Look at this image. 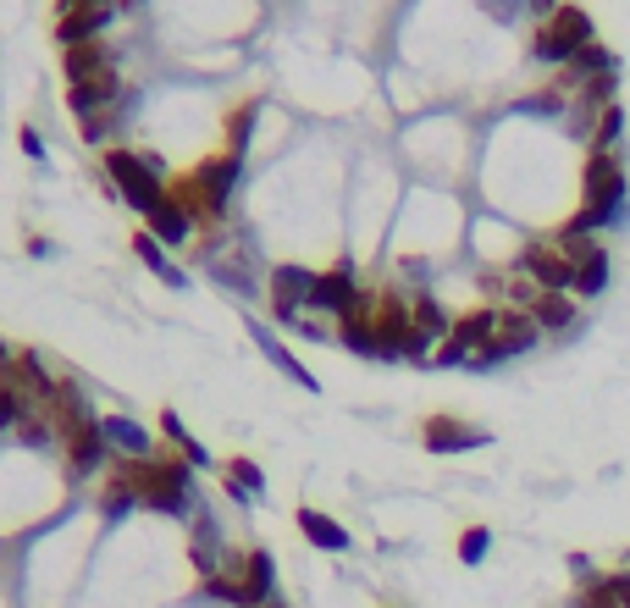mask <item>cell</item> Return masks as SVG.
I'll return each instance as SVG.
<instances>
[{"label": "cell", "instance_id": "obj_16", "mask_svg": "<svg viewBox=\"0 0 630 608\" xmlns=\"http://www.w3.org/2000/svg\"><path fill=\"white\" fill-rule=\"evenodd\" d=\"M598 72H614V50L592 39L587 50H575L570 67H559V89H575V84H587V78H598Z\"/></svg>", "mask_w": 630, "mask_h": 608}, {"label": "cell", "instance_id": "obj_10", "mask_svg": "<svg viewBox=\"0 0 630 608\" xmlns=\"http://www.w3.org/2000/svg\"><path fill=\"white\" fill-rule=\"evenodd\" d=\"M421 443H426L432 454H465V449H481V443H492V438H486L481 426H465L460 415H426Z\"/></svg>", "mask_w": 630, "mask_h": 608}, {"label": "cell", "instance_id": "obj_14", "mask_svg": "<svg viewBox=\"0 0 630 608\" xmlns=\"http://www.w3.org/2000/svg\"><path fill=\"white\" fill-rule=\"evenodd\" d=\"M100 432H106V443H111L122 459H156L150 432H145L139 421H128V415H100Z\"/></svg>", "mask_w": 630, "mask_h": 608}, {"label": "cell", "instance_id": "obj_24", "mask_svg": "<svg viewBox=\"0 0 630 608\" xmlns=\"http://www.w3.org/2000/svg\"><path fill=\"white\" fill-rule=\"evenodd\" d=\"M410 315H415V332H421V343H426V349H432L437 337H449V332H454L437 300H415V304H410Z\"/></svg>", "mask_w": 630, "mask_h": 608}, {"label": "cell", "instance_id": "obj_7", "mask_svg": "<svg viewBox=\"0 0 630 608\" xmlns=\"http://www.w3.org/2000/svg\"><path fill=\"white\" fill-rule=\"evenodd\" d=\"M537 337H542L537 315H525V310H503V326H498V337H492L481 354H471V371H492V365H503V360H514V354L537 349Z\"/></svg>", "mask_w": 630, "mask_h": 608}, {"label": "cell", "instance_id": "obj_31", "mask_svg": "<svg viewBox=\"0 0 630 608\" xmlns=\"http://www.w3.org/2000/svg\"><path fill=\"white\" fill-rule=\"evenodd\" d=\"M227 481H238V487H244L249 498H255V492L266 487V475H260V464H255V459H244V454H233V459H227Z\"/></svg>", "mask_w": 630, "mask_h": 608}, {"label": "cell", "instance_id": "obj_37", "mask_svg": "<svg viewBox=\"0 0 630 608\" xmlns=\"http://www.w3.org/2000/svg\"><path fill=\"white\" fill-rule=\"evenodd\" d=\"M61 11H72V6H111V0H56Z\"/></svg>", "mask_w": 630, "mask_h": 608}, {"label": "cell", "instance_id": "obj_29", "mask_svg": "<svg viewBox=\"0 0 630 608\" xmlns=\"http://www.w3.org/2000/svg\"><path fill=\"white\" fill-rule=\"evenodd\" d=\"M128 509H139V492H134V481L128 475H111L106 481V492H100V514H128Z\"/></svg>", "mask_w": 630, "mask_h": 608}, {"label": "cell", "instance_id": "obj_30", "mask_svg": "<svg viewBox=\"0 0 630 608\" xmlns=\"http://www.w3.org/2000/svg\"><path fill=\"white\" fill-rule=\"evenodd\" d=\"M620 134H626V106H609V111L598 117V128H592V150H614Z\"/></svg>", "mask_w": 630, "mask_h": 608}, {"label": "cell", "instance_id": "obj_27", "mask_svg": "<svg viewBox=\"0 0 630 608\" xmlns=\"http://www.w3.org/2000/svg\"><path fill=\"white\" fill-rule=\"evenodd\" d=\"M39 404L22 393V388H11V382H0V432H17L28 415H33Z\"/></svg>", "mask_w": 630, "mask_h": 608}, {"label": "cell", "instance_id": "obj_2", "mask_svg": "<svg viewBox=\"0 0 630 608\" xmlns=\"http://www.w3.org/2000/svg\"><path fill=\"white\" fill-rule=\"evenodd\" d=\"M238 155H210V160H199L188 177H177L171 183V199L194 216V222H216L222 210H227V194H233V183H238Z\"/></svg>", "mask_w": 630, "mask_h": 608}, {"label": "cell", "instance_id": "obj_21", "mask_svg": "<svg viewBox=\"0 0 630 608\" xmlns=\"http://www.w3.org/2000/svg\"><path fill=\"white\" fill-rule=\"evenodd\" d=\"M603 288H609V249L598 244L587 261H575V294L581 300H598Z\"/></svg>", "mask_w": 630, "mask_h": 608}, {"label": "cell", "instance_id": "obj_20", "mask_svg": "<svg viewBox=\"0 0 630 608\" xmlns=\"http://www.w3.org/2000/svg\"><path fill=\"white\" fill-rule=\"evenodd\" d=\"M531 315H537L542 332H570V326H575V300H570V294H537Z\"/></svg>", "mask_w": 630, "mask_h": 608}, {"label": "cell", "instance_id": "obj_12", "mask_svg": "<svg viewBox=\"0 0 630 608\" xmlns=\"http://www.w3.org/2000/svg\"><path fill=\"white\" fill-rule=\"evenodd\" d=\"M311 310H326V315H348L354 304H365V294H360V283H354V272L348 266H332V272H321L311 288Z\"/></svg>", "mask_w": 630, "mask_h": 608}, {"label": "cell", "instance_id": "obj_5", "mask_svg": "<svg viewBox=\"0 0 630 608\" xmlns=\"http://www.w3.org/2000/svg\"><path fill=\"white\" fill-rule=\"evenodd\" d=\"M421 354H426V343H421V332H415L410 304L382 294V300H376V360H421Z\"/></svg>", "mask_w": 630, "mask_h": 608}, {"label": "cell", "instance_id": "obj_3", "mask_svg": "<svg viewBox=\"0 0 630 608\" xmlns=\"http://www.w3.org/2000/svg\"><path fill=\"white\" fill-rule=\"evenodd\" d=\"M587 45H592V17H587V6H559V11L537 28L531 61H542V67H570L575 50H587Z\"/></svg>", "mask_w": 630, "mask_h": 608}, {"label": "cell", "instance_id": "obj_9", "mask_svg": "<svg viewBox=\"0 0 630 608\" xmlns=\"http://www.w3.org/2000/svg\"><path fill=\"white\" fill-rule=\"evenodd\" d=\"M67 475L72 481H83V475H95L106 459H111V443H106V432H100V421H83V426H72L67 438Z\"/></svg>", "mask_w": 630, "mask_h": 608}, {"label": "cell", "instance_id": "obj_26", "mask_svg": "<svg viewBox=\"0 0 630 608\" xmlns=\"http://www.w3.org/2000/svg\"><path fill=\"white\" fill-rule=\"evenodd\" d=\"M160 432H166V443H171V449L183 454V464H194V470H205V464H210V454H205V449H199V443L188 438V426H183V421H177L171 410L160 415Z\"/></svg>", "mask_w": 630, "mask_h": 608}, {"label": "cell", "instance_id": "obj_18", "mask_svg": "<svg viewBox=\"0 0 630 608\" xmlns=\"http://www.w3.org/2000/svg\"><path fill=\"white\" fill-rule=\"evenodd\" d=\"M294 520H299V531L311 537L315 548H326V553H348V531H343L332 514H321V509H311V503H305Z\"/></svg>", "mask_w": 630, "mask_h": 608}, {"label": "cell", "instance_id": "obj_4", "mask_svg": "<svg viewBox=\"0 0 630 608\" xmlns=\"http://www.w3.org/2000/svg\"><path fill=\"white\" fill-rule=\"evenodd\" d=\"M106 177H111V188H117V194H122L145 222H150L160 205L171 199V188L156 177V166H150L145 155H134V150H106Z\"/></svg>", "mask_w": 630, "mask_h": 608}, {"label": "cell", "instance_id": "obj_34", "mask_svg": "<svg viewBox=\"0 0 630 608\" xmlns=\"http://www.w3.org/2000/svg\"><path fill=\"white\" fill-rule=\"evenodd\" d=\"M520 111H537V117H553V111H564V106H559V89H548V95H531V100H520Z\"/></svg>", "mask_w": 630, "mask_h": 608}, {"label": "cell", "instance_id": "obj_28", "mask_svg": "<svg viewBox=\"0 0 630 608\" xmlns=\"http://www.w3.org/2000/svg\"><path fill=\"white\" fill-rule=\"evenodd\" d=\"M255 117H260V100H244V106L233 111V122H227V155H238V160H244V150H249V134H255Z\"/></svg>", "mask_w": 630, "mask_h": 608}, {"label": "cell", "instance_id": "obj_33", "mask_svg": "<svg viewBox=\"0 0 630 608\" xmlns=\"http://www.w3.org/2000/svg\"><path fill=\"white\" fill-rule=\"evenodd\" d=\"M78 134H83L89 145H100V139L111 134V111H95V117H83V122H78Z\"/></svg>", "mask_w": 630, "mask_h": 608}, {"label": "cell", "instance_id": "obj_35", "mask_svg": "<svg viewBox=\"0 0 630 608\" xmlns=\"http://www.w3.org/2000/svg\"><path fill=\"white\" fill-rule=\"evenodd\" d=\"M17 145H22L28 160H45V139H39V128H22V134H17Z\"/></svg>", "mask_w": 630, "mask_h": 608}, {"label": "cell", "instance_id": "obj_23", "mask_svg": "<svg viewBox=\"0 0 630 608\" xmlns=\"http://www.w3.org/2000/svg\"><path fill=\"white\" fill-rule=\"evenodd\" d=\"M150 233H156L160 244H183V238L194 233V216H188V210H183L177 199H166L156 216H150Z\"/></svg>", "mask_w": 630, "mask_h": 608}, {"label": "cell", "instance_id": "obj_8", "mask_svg": "<svg viewBox=\"0 0 630 608\" xmlns=\"http://www.w3.org/2000/svg\"><path fill=\"white\" fill-rule=\"evenodd\" d=\"M520 277H531L542 294H575V261L559 244H525L520 249Z\"/></svg>", "mask_w": 630, "mask_h": 608}, {"label": "cell", "instance_id": "obj_25", "mask_svg": "<svg viewBox=\"0 0 630 608\" xmlns=\"http://www.w3.org/2000/svg\"><path fill=\"white\" fill-rule=\"evenodd\" d=\"M311 288H315V272H299V266H277V272H272V300L305 304Z\"/></svg>", "mask_w": 630, "mask_h": 608}, {"label": "cell", "instance_id": "obj_15", "mask_svg": "<svg viewBox=\"0 0 630 608\" xmlns=\"http://www.w3.org/2000/svg\"><path fill=\"white\" fill-rule=\"evenodd\" d=\"M337 343L348 354H376V310L371 304H354L348 315H337Z\"/></svg>", "mask_w": 630, "mask_h": 608}, {"label": "cell", "instance_id": "obj_38", "mask_svg": "<svg viewBox=\"0 0 630 608\" xmlns=\"http://www.w3.org/2000/svg\"><path fill=\"white\" fill-rule=\"evenodd\" d=\"M266 608H283V604H277V598H272V604H266Z\"/></svg>", "mask_w": 630, "mask_h": 608}, {"label": "cell", "instance_id": "obj_32", "mask_svg": "<svg viewBox=\"0 0 630 608\" xmlns=\"http://www.w3.org/2000/svg\"><path fill=\"white\" fill-rule=\"evenodd\" d=\"M486 548H492V531H486V526H471V531L460 537V565H481Z\"/></svg>", "mask_w": 630, "mask_h": 608}, {"label": "cell", "instance_id": "obj_13", "mask_svg": "<svg viewBox=\"0 0 630 608\" xmlns=\"http://www.w3.org/2000/svg\"><path fill=\"white\" fill-rule=\"evenodd\" d=\"M238 581H244V608H266L272 604V587H277V565L266 548H249L244 565H238Z\"/></svg>", "mask_w": 630, "mask_h": 608}, {"label": "cell", "instance_id": "obj_1", "mask_svg": "<svg viewBox=\"0 0 630 608\" xmlns=\"http://www.w3.org/2000/svg\"><path fill=\"white\" fill-rule=\"evenodd\" d=\"M117 475L134 481L145 509H160L171 520H188L194 503H199L194 498V464H183V459H122Z\"/></svg>", "mask_w": 630, "mask_h": 608}, {"label": "cell", "instance_id": "obj_19", "mask_svg": "<svg viewBox=\"0 0 630 608\" xmlns=\"http://www.w3.org/2000/svg\"><path fill=\"white\" fill-rule=\"evenodd\" d=\"M111 67V56H106V45H78V50H67L61 56V72H67V89L72 84H95L100 72Z\"/></svg>", "mask_w": 630, "mask_h": 608}, {"label": "cell", "instance_id": "obj_11", "mask_svg": "<svg viewBox=\"0 0 630 608\" xmlns=\"http://www.w3.org/2000/svg\"><path fill=\"white\" fill-rule=\"evenodd\" d=\"M111 28V6H72L56 17V45L78 50V45H100V33Z\"/></svg>", "mask_w": 630, "mask_h": 608}, {"label": "cell", "instance_id": "obj_17", "mask_svg": "<svg viewBox=\"0 0 630 608\" xmlns=\"http://www.w3.org/2000/svg\"><path fill=\"white\" fill-rule=\"evenodd\" d=\"M249 332H255V343H260V349H266V360H272V365H277V371H283V376H288V382H299V388H305V393H321V382H315L311 371H305V365H299V360H294V354H288V349H283V343H277V337H272V326H260V321H255V326H249Z\"/></svg>", "mask_w": 630, "mask_h": 608}, {"label": "cell", "instance_id": "obj_36", "mask_svg": "<svg viewBox=\"0 0 630 608\" xmlns=\"http://www.w3.org/2000/svg\"><path fill=\"white\" fill-rule=\"evenodd\" d=\"M531 6H537V17H542V22H548V17H553V11H559V6H553V0H531Z\"/></svg>", "mask_w": 630, "mask_h": 608}, {"label": "cell", "instance_id": "obj_22", "mask_svg": "<svg viewBox=\"0 0 630 608\" xmlns=\"http://www.w3.org/2000/svg\"><path fill=\"white\" fill-rule=\"evenodd\" d=\"M134 255H139V261L150 266V272H156L160 283H171V288H183V272H177V266L166 261V249H160V238H156V233H150V227H145V233H134Z\"/></svg>", "mask_w": 630, "mask_h": 608}, {"label": "cell", "instance_id": "obj_6", "mask_svg": "<svg viewBox=\"0 0 630 608\" xmlns=\"http://www.w3.org/2000/svg\"><path fill=\"white\" fill-rule=\"evenodd\" d=\"M498 326H503V310H498V304H481L471 315H460L454 332L437 343V365H443V371H449V365H471V354H481V349L498 337Z\"/></svg>", "mask_w": 630, "mask_h": 608}]
</instances>
